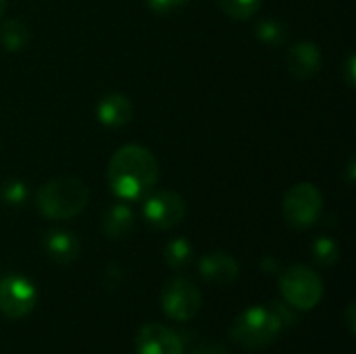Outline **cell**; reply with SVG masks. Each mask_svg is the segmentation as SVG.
Returning a JSON list of instances; mask_svg holds the SVG:
<instances>
[{
	"label": "cell",
	"instance_id": "obj_4",
	"mask_svg": "<svg viewBox=\"0 0 356 354\" xmlns=\"http://www.w3.org/2000/svg\"><path fill=\"white\" fill-rule=\"evenodd\" d=\"M280 292L292 309L313 311L323 298V282L313 269L292 265L280 277Z\"/></svg>",
	"mask_w": 356,
	"mask_h": 354
},
{
	"label": "cell",
	"instance_id": "obj_24",
	"mask_svg": "<svg viewBox=\"0 0 356 354\" xmlns=\"http://www.w3.org/2000/svg\"><path fill=\"white\" fill-rule=\"evenodd\" d=\"M344 79L350 88H355V54H348L346 67H344Z\"/></svg>",
	"mask_w": 356,
	"mask_h": 354
},
{
	"label": "cell",
	"instance_id": "obj_22",
	"mask_svg": "<svg viewBox=\"0 0 356 354\" xmlns=\"http://www.w3.org/2000/svg\"><path fill=\"white\" fill-rule=\"evenodd\" d=\"M146 2H148V8L154 10V13H169L173 8L184 6L190 0H146Z\"/></svg>",
	"mask_w": 356,
	"mask_h": 354
},
{
	"label": "cell",
	"instance_id": "obj_17",
	"mask_svg": "<svg viewBox=\"0 0 356 354\" xmlns=\"http://www.w3.org/2000/svg\"><path fill=\"white\" fill-rule=\"evenodd\" d=\"M254 33L261 42L280 46L288 40V25L280 19H263L257 23Z\"/></svg>",
	"mask_w": 356,
	"mask_h": 354
},
{
	"label": "cell",
	"instance_id": "obj_26",
	"mask_svg": "<svg viewBox=\"0 0 356 354\" xmlns=\"http://www.w3.org/2000/svg\"><path fill=\"white\" fill-rule=\"evenodd\" d=\"M263 269H265L267 273H275V271H277V261H275V259H265V261H263Z\"/></svg>",
	"mask_w": 356,
	"mask_h": 354
},
{
	"label": "cell",
	"instance_id": "obj_2",
	"mask_svg": "<svg viewBox=\"0 0 356 354\" xmlns=\"http://www.w3.org/2000/svg\"><path fill=\"white\" fill-rule=\"evenodd\" d=\"M90 200L88 186L77 177H56L38 190L35 207L50 221L77 217Z\"/></svg>",
	"mask_w": 356,
	"mask_h": 354
},
{
	"label": "cell",
	"instance_id": "obj_12",
	"mask_svg": "<svg viewBox=\"0 0 356 354\" xmlns=\"http://www.w3.org/2000/svg\"><path fill=\"white\" fill-rule=\"evenodd\" d=\"M134 117V104L125 94H106L98 100L96 104V119L104 125V127H123L131 121Z\"/></svg>",
	"mask_w": 356,
	"mask_h": 354
},
{
	"label": "cell",
	"instance_id": "obj_21",
	"mask_svg": "<svg viewBox=\"0 0 356 354\" xmlns=\"http://www.w3.org/2000/svg\"><path fill=\"white\" fill-rule=\"evenodd\" d=\"M269 309L275 313V317H277V321L282 323V328H284V330H286V328H290V325L296 321L294 313L290 311V305H286V303H271V305H269Z\"/></svg>",
	"mask_w": 356,
	"mask_h": 354
},
{
	"label": "cell",
	"instance_id": "obj_8",
	"mask_svg": "<svg viewBox=\"0 0 356 354\" xmlns=\"http://www.w3.org/2000/svg\"><path fill=\"white\" fill-rule=\"evenodd\" d=\"M142 217L148 225L156 230H171L179 225L186 217V202L173 190H161L144 200Z\"/></svg>",
	"mask_w": 356,
	"mask_h": 354
},
{
	"label": "cell",
	"instance_id": "obj_25",
	"mask_svg": "<svg viewBox=\"0 0 356 354\" xmlns=\"http://www.w3.org/2000/svg\"><path fill=\"white\" fill-rule=\"evenodd\" d=\"M346 328H348V332L355 336L356 334V307L355 303H350L348 307H346Z\"/></svg>",
	"mask_w": 356,
	"mask_h": 354
},
{
	"label": "cell",
	"instance_id": "obj_14",
	"mask_svg": "<svg viewBox=\"0 0 356 354\" xmlns=\"http://www.w3.org/2000/svg\"><path fill=\"white\" fill-rule=\"evenodd\" d=\"M134 230V213L127 204L117 202L113 204L104 219H102V232L108 240H123Z\"/></svg>",
	"mask_w": 356,
	"mask_h": 354
},
{
	"label": "cell",
	"instance_id": "obj_18",
	"mask_svg": "<svg viewBox=\"0 0 356 354\" xmlns=\"http://www.w3.org/2000/svg\"><path fill=\"white\" fill-rule=\"evenodd\" d=\"M217 6L236 21H248L259 13L261 0H217Z\"/></svg>",
	"mask_w": 356,
	"mask_h": 354
},
{
	"label": "cell",
	"instance_id": "obj_27",
	"mask_svg": "<svg viewBox=\"0 0 356 354\" xmlns=\"http://www.w3.org/2000/svg\"><path fill=\"white\" fill-rule=\"evenodd\" d=\"M4 10H6V0H0V19L4 15Z\"/></svg>",
	"mask_w": 356,
	"mask_h": 354
},
{
	"label": "cell",
	"instance_id": "obj_19",
	"mask_svg": "<svg viewBox=\"0 0 356 354\" xmlns=\"http://www.w3.org/2000/svg\"><path fill=\"white\" fill-rule=\"evenodd\" d=\"M313 257H315V261H317L319 265L332 267V265L340 259V248H338V244H336L332 238L321 236V238H317L315 244H313Z\"/></svg>",
	"mask_w": 356,
	"mask_h": 354
},
{
	"label": "cell",
	"instance_id": "obj_7",
	"mask_svg": "<svg viewBox=\"0 0 356 354\" xmlns=\"http://www.w3.org/2000/svg\"><path fill=\"white\" fill-rule=\"evenodd\" d=\"M38 303V290L25 275H4L0 280V313L8 319L27 317Z\"/></svg>",
	"mask_w": 356,
	"mask_h": 354
},
{
	"label": "cell",
	"instance_id": "obj_1",
	"mask_svg": "<svg viewBox=\"0 0 356 354\" xmlns=\"http://www.w3.org/2000/svg\"><path fill=\"white\" fill-rule=\"evenodd\" d=\"M106 179L117 198L140 200L159 179L156 156L140 144H125L111 156Z\"/></svg>",
	"mask_w": 356,
	"mask_h": 354
},
{
	"label": "cell",
	"instance_id": "obj_9",
	"mask_svg": "<svg viewBox=\"0 0 356 354\" xmlns=\"http://www.w3.org/2000/svg\"><path fill=\"white\" fill-rule=\"evenodd\" d=\"M138 354H184L181 338L163 323H146L136 336Z\"/></svg>",
	"mask_w": 356,
	"mask_h": 354
},
{
	"label": "cell",
	"instance_id": "obj_13",
	"mask_svg": "<svg viewBox=\"0 0 356 354\" xmlns=\"http://www.w3.org/2000/svg\"><path fill=\"white\" fill-rule=\"evenodd\" d=\"M44 248L48 252V257L60 265H69V263L77 261V257H79V240L73 234L63 232V230L48 232L44 236Z\"/></svg>",
	"mask_w": 356,
	"mask_h": 354
},
{
	"label": "cell",
	"instance_id": "obj_5",
	"mask_svg": "<svg viewBox=\"0 0 356 354\" xmlns=\"http://www.w3.org/2000/svg\"><path fill=\"white\" fill-rule=\"evenodd\" d=\"M321 211H323V196L309 182L292 186L284 196V219L294 230L313 227L319 221Z\"/></svg>",
	"mask_w": 356,
	"mask_h": 354
},
{
	"label": "cell",
	"instance_id": "obj_16",
	"mask_svg": "<svg viewBox=\"0 0 356 354\" xmlns=\"http://www.w3.org/2000/svg\"><path fill=\"white\" fill-rule=\"evenodd\" d=\"M192 257H194V250H192V244L186 238H173L165 246V263L171 269H184V267H188L190 261H192Z\"/></svg>",
	"mask_w": 356,
	"mask_h": 354
},
{
	"label": "cell",
	"instance_id": "obj_20",
	"mask_svg": "<svg viewBox=\"0 0 356 354\" xmlns=\"http://www.w3.org/2000/svg\"><path fill=\"white\" fill-rule=\"evenodd\" d=\"M0 198H2V202H6L10 207L25 204V200H27V186L23 182H19V179L4 182L0 186Z\"/></svg>",
	"mask_w": 356,
	"mask_h": 354
},
{
	"label": "cell",
	"instance_id": "obj_23",
	"mask_svg": "<svg viewBox=\"0 0 356 354\" xmlns=\"http://www.w3.org/2000/svg\"><path fill=\"white\" fill-rule=\"evenodd\" d=\"M192 354H227V348L225 346H221L219 342H215V340H209V342H202V344H198Z\"/></svg>",
	"mask_w": 356,
	"mask_h": 354
},
{
	"label": "cell",
	"instance_id": "obj_11",
	"mask_svg": "<svg viewBox=\"0 0 356 354\" xmlns=\"http://www.w3.org/2000/svg\"><path fill=\"white\" fill-rule=\"evenodd\" d=\"M286 65L296 79H311L321 69V50L313 42H296L286 56Z\"/></svg>",
	"mask_w": 356,
	"mask_h": 354
},
{
	"label": "cell",
	"instance_id": "obj_10",
	"mask_svg": "<svg viewBox=\"0 0 356 354\" xmlns=\"http://www.w3.org/2000/svg\"><path fill=\"white\" fill-rule=\"evenodd\" d=\"M198 271L200 275L211 282V284H217V286H227V284H234L240 275V265L238 261L227 255V252H221V250H215L211 255H204L198 263Z\"/></svg>",
	"mask_w": 356,
	"mask_h": 354
},
{
	"label": "cell",
	"instance_id": "obj_15",
	"mask_svg": "<svg viewBox=\"0 0 356 354\" xmlns=\"http://www.w3.org/2000/svg\"><path fill=\"white\" fill-rule=\"evenodd\" d=\"M29 27L21 19H6L0 25V44L10 52L23 50L29 44Z\"/></svg>",
	"mask_w": 356,
	"mask_h": 354
},
{
	"label": "cell",
	"instance_id": "obj_3",
	"mask_svg": "<svg viewBox=\"0 0 356 354\" xmlns=\"http://www.w3.org/2000/svg\"><path fill=\"white\" fill-rule=\"evenodd\" d=\"M282 332L284 328L269 307H248L236 317L229 336L238 346L257 351L269 346Z\"/></svg>",
	"mask_w": 356,
	"mask_h": 354
},
{
	"label": "cell",
	"instance_id": "obj_6",
	"mask_svg": "<svg viewBox=\"0 0 356 354\" xmlns=\"http://www.w3.org/2000/svg\"><path fill=\"white\" fill-rule=\"evenodd\" d=\"M161 307L169 319L184 323L198 315L202 307V294L194 282L186 277H175L163 288Z\"/></svg>",
	"mask_w": 356,
	"mask_h": 354
}]
</instances>
